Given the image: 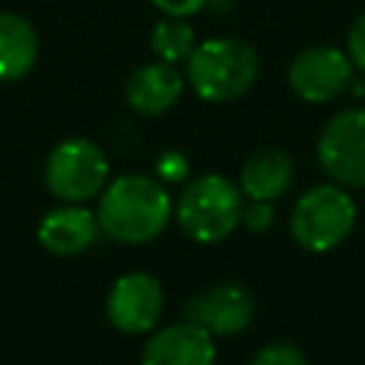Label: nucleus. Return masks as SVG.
<instances>
[{
    "label": "nucleus",
    "instance_id": "obj_1",
    "mask_svg": "<svg viewBox=\"0 0 365 365\" xmlns=\"http://www.w3.org/2000/svg\"><path fill=\"white\" fill-rule=\"evenodd\" d=\"M171 217V200L165 188L145 174H123L117 177L100 205H97V228H103L117 242H148L154 240Z\"/></svg>",
    "mask_w": 365,
    "mask_h": 365
},
{
    "label": "nucleus",
    "instance_id": "obj_2",
    "mask_svg": "<svg viewBox=\"0 0 365 365\" xmlns=\"http://www.w3.org/2000/svg\"><path fill=\"white\" fill-rule=\"evenodd\" d=\"M259 74L257 51L240 37H208L185 60V83L205 103H231L251 91Z\"/></svg>",
    "mask_w": 365,
    "mask_h": 365
},
{
    "label": "nucleus",
    "instance_id": "obj_3",
    "mask_svg": "<svg viewBox=\"0 0 365 365\" xmlns=\"http://www.w3.org/2000/svg\"><path fill=\"white\" fill-rule=\"evenodd\" d=\"M356 225V205L345 185L322 182L308 188L291 211V237L302 251L325 254L348 240Z\"/></svg>",
    "mask_w": 365,
    "mask_h": 365
},
{
    "label": "nucleus",
    "instance_id": "obj_4",
    "mask_svg": "<svg viewBox=\"0 0 365 365\" xmlns=\"http://www.w3.org/2000/svg\"><path fill=\"white\" fill-rule=\"evenodd\" d=\"M242 214V191L222 174H205L185 185L177 202V220L182 231L197 242H220L237 225Z\"/></svg>",
    "mask_w": 365,
    "mask_h": 365
},
{
    "label": "nucleus",
    "instance_id": "obj_5",
    "mask_svg": "<svg viewBox=\"0 0 365 365\" xmlns=\"http://www.w3.org/2000/svg\"><path fill=\"white\" fill-rule=\"evenodd\" d=\"M106 180L108 157L86 137H68L57 143L46 160V185L63 202H83L94 197Z\"/></svg>",
    "mask_w": 365,
    "mask_h": 365
},
{
    "label": "nucleus",
    "instance_id": "obj_6",
    "mask_svg": "<svg viewBox=\"0 0 365 365\" xmlns=\"http://www.w3.org/2000/svg\"><path fill=\"white\" fill-rule=\"evenodd\" d=\"M322 171L345 188H365V106L336 111L317 137Z\"/></svg>",
    "mask_w": 365,
    "mask_h": 365
},
{
    "label": "nucleus",
    "instance_id": "obj_7",
    "mask_svg": "<svg viewBox=\"0 0 365 365\" xmlns=\"http://www.w3.org/2000/svg\"><path fill=\"white\" fill-rule=\"evenodd\" d=\"M354 80V63L348 51L336 46H308L288 66V86L305 103H331L348 91Z\"/></svg>",
    "mask_w": 365,
    "mask_h": 365
},
{
    "label": "nucleus",
    "instance_id": "obj_8",
    "mask_svg": "<svg viewBox=\"0 0 365 365\" xmlns=\"http://www.w3.org/2000/svg\"><path fill=\"white\" fill-rule=\"evenodd\" d=\"M163 311V285L145 271L123 274L106 299L108 322L123 334H145Z\"/></svg>",
    "mask_w": 365,
    "mask_h": 365
},
{
    "label": "nucleus",
    "instance_id": "obj_9",
    "mask_svg": "<svg viewBox=\"0 0 365 365\" xmlns=\"http://www.w3.org/2000/svg\"><path fill=\"white\" fill-rule=\"evenodd\" d=\"M188 322L205 328L211 336H231L251 325L254 319V297L234 282L211 285L182 305Z\"/></svg>",
    "mask_w": 365,
    "mask_h": 365
},
{
    "label": "nucleus",
    "instance_id": "obj_10",
    "mask_svg": "<svg viewBox=\"0 0 365 365\" xmlns=\"http://www.w3.org/2000/svg\"><path fill=\"white\" fill-rule=\"evenodd\" d=\"M217 348L205 328L182 319L160 328L145 345L140 365H214Z\"/></svg>",
    "mask_w": 365,
    "mask_h": 365
},
{
    "label": "nucleus",
    "instance_id": "obj_11",
    "mask_svg": "<svg viewBox=\"0 0 365 365\" xmlns=\"http://www.w3.org/2000/svg\"><path fill=\"white\" fill-rule=\"evenodd\" d=\"M182 86H185V80L177 71V66L154 60V63H145V66H140V68H134L128 74V80H125V103L137 114L157 117V114L168 111L180 100Z\"/></svg>",
    "mask_w": 365,
    "mask_h": 365
},
{
    "label": "nucleus",
    "instance_id": "obj_12",
    "mask_svg": "<svg viewBox=\"0 0 365 365\" xmlns=\"http://www.w3.org/2000/svg\"><path fill=\"white\" fill-rule=\"evenodd\" d=\"M97 217L80 205H60L48 211L37 225V240L57 257H71L94 242Z\"/></svg>",
    "mask_w": 365,
    "mask_h": 365
},
{
    "label": "nucleus",
    "instance_id": "obj_13",
    "mask_svg": "<svg viewBox=\"0 0 365 365\" xmlns=\"http://www.w3.org/2000/svg\"><path fill=\"white\" fill-rule=\"evenodd\" d=\"M294 182V160L282 148L254 151L240 171V191L248 200H279Z\"/></svg>",
    "mask_w": 365,
    "mask_h": 365
},
{
    "label": "nucleus",
    "instance_id": "obj_14",
    "mask_svg": "<svg viewBox=\"0 0 365 365\" xmlns=\"http://www.w3.org/2000/svg\"><path fill=\"white\" fill-rule=\"evenodd\" d=\"M40 57L37 29L17 11H0V83L23 80Z\"/></svg>",
    "mask_w": 365,
    "mask_h": 365
},
{
    "label": "nucleus",
    "instance_id": "obj_15",
    "mask_svg": "<svg viewBox=\"0 0 365 365\" xmlns=\"http://www.w3.org/2000/svg\"><path fill=\"white\" fill-rule=\"evenodd\" d=\"M194 46H197V37L185 17L163 14V20H157L151 29V51L163 63H171V66L185 63L188 54L194 51Z\"/></svg>",
    "mask_w": 365,
    "mask_h": 365
},
{
    "label": "nucleus",
    "instance_id": "obj_16",
    "mask_svg": "<svg viewBox=\"0 0 365 365\" xmlns=\"http://www.w3.org/2000/svg\"><path fill=\"white\" fill-rule=\"evenodd\" d=\"M248 365H311L299 345L294 342H271L254 354Z\"/></svg>",
    "mask_w": 365,
    "mask_h": 365
},
{
    "label": "nucleus",
    "instance_id": "obj_17",
    "mask_svg": "<svg viewBox=\"0 0 365 365\" xmlns=\"http://www.w3.org/2000/svg\"><path fill=\"white\" fill-rule=\"evenodd\" d=\"M240 222L254 231V234H262L271 228L274 222V205L268 200H251V202H242V214H240Z\"/></svg>",
    "mask_w": 365,
    "mask_h": 365
},
{
    "label": "nucleus",
    "instance_id": "obj_18",
    "mask_svg": "<svg viewBox=\"0 0 365 365\" xmlns=\"http://www.w3.org/2000/svg\"><path fill=\"white\" fill-rule=\"evenodd\" d=\"M345 51H348L354 68H359L365 74V11H359V17L351 23L348 40H345Z\"/></svg>",
    "mask_w": 365,
    "mask_h": 365
},
{
    "label": "nucleus",
    "instance_id": "obj_19",
    "mask_svg": "<svg viewBox=\"0 0 365 365\" xmlns=\"http://www.w3.org/2000/svg\"><path fill=\"white\" fill-rule=\"evenodd\" d=\"M157 174L165 182H182L185 174H188V163H185V157L180 151H165L157 160Z\"/></svg>",
    "mask_w": 365,
    "mask_h": 365
},
{
    "label": "nucleus",
    "instance_id": "obj_20",
    "mask_svg": "<svg viewBox=\"0 0 365 365\" xmlns=\"http://www.w3.org/2000/svg\"><path fill=\"white\" fill-rule=\"evenodd\" d=\"M148 3L168 17H185V20L205 9V0H148Z\"/></svg>",
    "mask_w": 365,
    "mask_h": 365
},
{
    "label": "nucleus",
    "instance_id": "obj_21",
    "mask_svg": "<svg viewBox=\"0 0 365 365\" xmlns=\"http://www.w3.org/2000/svg\"><path fill=\"white\" fill-rule=\"evenodd\" d=\"M231 6H234V0H205V9H211V11H217V14L231 11Z\"/></svg>",
    "mask_w": 365,
    "mask_h": 365
},
{
    "label": "nucleus",
    "instance_id": "obj_22",
    "mask_svg": "<svg viewBox=\"0 0 365 365\" xmlns=\"http://www.w3.org/2000/svg\"><path fill=\"white\" fill-rule=\"evenodd\" d=\"M348 91H351L356 100H362V103H365V77H354V80H351V86H348Z\"/></svg>",
    "mask_w": 365,
    "mask_h": 365
}]
</instances>
